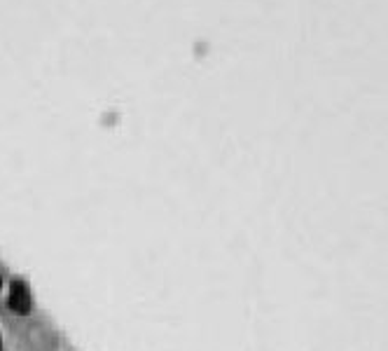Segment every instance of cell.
Segmentation results:
<instances>
[{
  "instance_id": "3",
  "label": "cell",
  "mask_w": 388,
  "mask_h": 351,
  "mask_svg": "<svg viewBox=\"0 0 388 351\" xmlns=\"http://www.w3.org/2000/svg\"><path fill=\"white\" fill-rule=\"evenodd\" d=\"M0 288H3V272H0Z\"/></svg>"
},
{
  "instance_id": "2",
  "label": "cell",
  "mask_w": 388,
  "mask_h": 351,
  "mask_svg": "<svg viewBox=\"0 0 388 351\" xmlns=\"http://www.w3.org/2000/svg\"><path fill=\"white\" fill-rule=\"evenodd\" d=\"M0 351H5V345H3V335H0Z\"/></svg>"
},
{
  "instance_id": "1",
  "label": "cell",
  "mask_w": 388,
  "mask_h": 351,
  "mask_svg": "<svg viewBox=\"0 0 388 351\" xmlns=\"http://www.w3.org/2000/svg\"><path fill=\"white\" fill-rule=\"evenodd\" d=\"M7 307L19 316H28L33 312V295L23 279H12L7 286Z\"/></svg>"
}]
</instances>
